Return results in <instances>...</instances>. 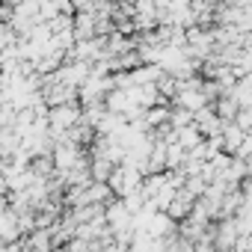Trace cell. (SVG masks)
<instances>
[{"label": "cell", "mask_w": 252, "mask_h": 252, "mask_svg": "<svg viewBox=\"0 0 252 252\" xmlns=\"http://www.w3.org/2000/svg\"><path fill=\"white\" fill-rule=\"evenodd\" d=\"M80 119V113H77V107H71V104H63V107H54L51 113H48V125H51V128L54 131H68L71 128V125Z\"/></svg>", "instance_id": "1"}]
</instances>
